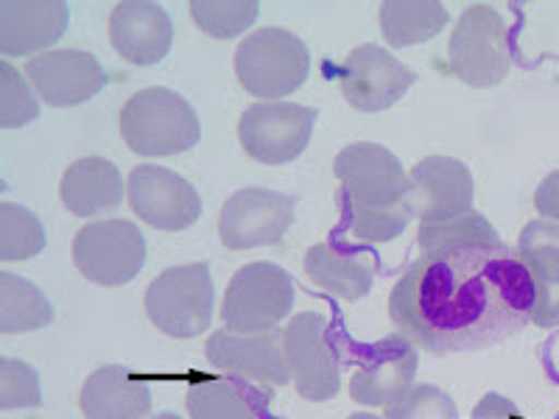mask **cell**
I'll list each match as a JSON object with an SVG mask.
<instances>
[{
  "mask_svg": "<svg viewBox=\"0 0 559 419\" xmlns=\"http://www.w3.org/2000/svg\"><path fill=\"white\" fill-rule=\"evenodd\" d=\"M152 419H179L177 414H171V411H163V414H157V417H152Z\"/></svg>",
  "mask_w": 559,
  "mask_h": 419,
  "instance_id": "37",
  "label": "cell"
},
{
  "mask_svg": "<svg viewBox=\"0 0 559 419\" xmlns=\"http://www.w3.org/2000/svg\"><path fill=\"white\" fill-rule=\"evenodd\" d=\"M261 7L254 0H193L191 17L204 34L216 39H233L247 34V28L254 26Z\"/></svg>",
  "mask_w": 559,
  "mask_h": 419,
  "instance_id": "29",
  "label": "cell"
},
{
  "mask_svg": "<svg viewBox=\"0 0 559 419\" xmlns=\"http://www.w3.org/2000/svg\"><path fill=\"white\" fill-rule=\"evenodd\" d=\"M534 207L546 222L559 224V168L548 173L540 184H537V193H534Z\"/></svg>",
  "mask_w": 559,
  "mask_h": 419,
  "instance_id": "34",
  "label": "cell"
},
{
  "mask_svg": "<svg viewBox=\"0 0 559 419\" xmlns=\"http://www.w3.org/2000/svg\"><path fill=\"white\" fill-rule=\"evenodd\" d=\"M236 73L249 96L280 101L306 84L311 53L288 28H258L238 45Z\"/></svg>",
  "mask_w": 559,
  "mask_h": 419,
  "instance_id": "5",
  "label": "cell"
},
{
  "mask_svg": "<svg viewBox=\"0 0 559 419\" xmlns=\"http://www.w3.org/2000/svg\"><path fill=\"white\" fill-rule=\"evenodd\" d=\"M59 196L68 213L79 218H96L121 207L123 179L112 159L84 157L70 163L62 173Z\"/></svg>",
  "mask_w": 559,
  "mask_h": 419,
  "instance_id": "22",
  "label": "cell"
},
{
  "mask_svg": "<svg viewBox=\"0 0 559 419\" xmlns=\"http://www.w3.org/2000/svg\"><path fill=\"white\" fill-rule=\"evenodd\" d=\"M43 403L37 369L17 358H0V408H34Z\"/></svg>",
  "mask_w": 559,
  "mask_h": 419,
  "instance_id": "31",
  "label": "cell"
},
{
  "mask_svg": "<svg viewBox=\"0 0 559 419\" xmlns=\"http://www.w3.org/2000/svg\"><path fill=\"white\" fill-rule=\"evenodd\" d=\"M294 196L266 188H243L224 202L218 216V236L233 252L272 247L283 241L294 224Z\"/></svg>",
  "mask_w": 559,
  "mask_h": 419,
  "instance_id": "12",
  "label": "cell"
},
{
  "mask_svg": "<svg viewBox=\"0 0 559 419\" xmlns=\"http://www.w3.org/2000/svg\"><path fill=\"white\" fill-rule=\"evenodd\" d=\"M347 419H381V417H376V414H353V417Z\"/></svg>",
  "mask_w": 559,
  "mask_h": 419,
  "instance_id": "36",
  "label": "cell"
},
{
  "mask_svg": "<svg viewBox=\"0 0 559 419\" xmlns=\"http://www.w3.org/2000/svg\"><path fill=\"white\" fill-rule=\"evenodd\" d=\"M317 127V109L292 101H261L243 109L238 140L263 166H286L306 152Z\"/></svg>",
  "mask_w": 559,
  "mask_h": 419,
  "instance_id": "10",
  "label": "cell"
},
{
  "mask_svg": "<svg viewBox=\"0 0 559 419\" xmlns=\"http://www.w3.org/2000/svg\"><path fill=\"white\" fill-rule=\"evenodd\" d=\"M381 32L392 48L428 43L448 26V12L437 0H389L378 9Z\"/></svg>",
  "mask_w": 559,
  "mask_h": 419,
  "instance_id": "24",
  "label": "cell"
},
{
  "mask_svg": "<svg viewBox=\"0 0 559 419\" xmlns=\"http://www.w3.org/2000/svg\"><path fill=\"white\" fill-rule=\"evenodd\" d=\"M471 419H526L521 414V408L515 403L503 397L498 392H489L484 394V400L473 408V417Z\"/></svg>",
  "mask_w": 559,
  "mask_h": 419,
  "instance_id": "35",
  "label": "cell"
},
{
  "mask_svg": "<svg viewBox=\"0 0 559 419\" xmlns=\"http://www.w3.org/2000/svg\"><path fill=\"white\" fill-rule=\"evenodd\" d=\"M419 367L417 344L403 333L356 347V372L349 381V397L361 406H392L414 388Z\"/></svg>",
  "mask_w": 559,
  "mask_h": 419,
  "instance_id": "11",
  "label": "cell"
},
{
  "mask_svg": "<svg viewBox=\"0 0 559 419\" xmlns=\"http://www.w3.org/2000/svg\"><path fill=\"white\" fill-rule=\"evenodd\" d=\"M73 263L96 286H127L146 266V238L123 218L90 222L73 238Z\"/></svg>",
  "mask_w": 559,
  "mask_h": 419,
  "instance_id": "9",
  "label": "cell"
},
{
  "mask_svg": "<svg viewBox=\"0 0 559 419\" xmlns=\"http://www.w3.org/2000/svg\"><path fill=\"white\" fill-rule=\"evenodd\" d=\"M51 322V302L34 283L0 272V333H32Z\"/></svg>",
  "mask_w": 559,
  "mask_h": 419,
  "instance_id": "26",
  "label": "cell"
},
{
  "mask_svg": "<svg viewBox=\"0 0 559 419\" xmlns=\"http://www.w3.org/2000/svg\"><path fill=\"white\" fill-rule=\"evenodd\" d=\"M412 210L419 222L453 218L473 210L476 179L462 159L426 157L408 171Z\"/></svg>",
  "mask_w": 559,
  "mask_h": 419,
  "instance_id": "17",
  "label": "cell"
},
{
  "mask_svg": "<svg viewBox=\"0 0 559 419\" xmlns=\"http://www.w3.org/2000/svg\"><path fill=\"white\" fill-rule=\"evenodd\" d=\"M336 79L349 107H356L358 112H381L394 107L417 82L412 68L376 43L358 45L356 51H349L338 64Z\"/></svg>",
  "mask_w": 559,
  "mask_h": 419,
  "instance_id": "13",
  "label": "cell"
},
{
  "mask_svg": "<svg viewBox=\"0 0 559 419\" xmlns=\"http://www.w3.org/2000/svg\"><path fill=\"white\" fill-rule=\"evenodd\" d=\"M294 297L297 288L286 268L266 261L247 263L233 274L224 294V327L241 336L274 331L292 313Z\"/></svg>",
  "mask_w": 559,
  "mask_h": 419,
  "instance_id": "6",
  "label": "cell"
},
{
  "mask_svg": "<svg viewBox=\"0 0 559 419\" xmlns=\"http://www.w3.org/2000/svg\"><path fill=\"white\" fill-rule=\"evenodd\" d=\"M383 419H459L456 403L442 388L419 383L406 397L386 408Z\"/></svg>",
  "mask_w": 559,
  "mask_h": 419,
  "instance_id": "32",
  "label": "cell"
},
{
  "mask_svg": "<svg viewBox=\"0 0 559 419\" xmlns=\"http://www.w3.org/2000/svg\"><path fill=\"white\" fill-rule=\"evenodd\" d=\"M376 254L364 252L347 241L313 243L306 252V274L313 286L336 294L347 302H358L372 291L376 283Z\"/></svg>",
  "mask_w": 559,
  "mask_h": 419,
  "instance_id": "20",
  "label": "cell"
},
{
  "mask_svg": "<svg viewBox=\"0 0 559 419\" xmlns=\"http://www.w3.org/2000/svg\"><path fill=\"white\" fill-rule=\"evenodd\" d=\"M532 322L543 331L559 324V288H534Z\"/></svg>",
  "mask_w": 559,
  "mask_h": 419,
  "instance_id": "33",
  "label": "cell"
},
{
  "mask_svg": "<svg viewBox=\"0 0 559 419\" xmlns=\"http://www.w3.org/2000/svg\"><path fill=\"white\" fill-rule=\"evenodd\" d=\"M518 261L532 274L534 288H559V224L532 222L518 238Z\"/></svg>",
  "mask_w": 559,
  "mask_h": 419,
  "instance_id": "27",
  "label": "cell"
},
{
  "mask_svg": "<svg viewBox=\"0 0 559 419\" xmlns=\"http://www.w3.org/2000/svg\"><path fill=\"white\" fill-rule=\"evenodd\" d=\"M68 7L59 0H3L0 3V53L28 57L48 51L68 32Z\"/></svg>",
  "mask_w": 559,
  "mask_h": 419,
  "instance_id": "19",
  "label": "cell"
},
{
  "mask_svg": "<svg viewBox=\"0 0 559 419\" xmlns=\"http://www.w3.org/2000/svg\"><path fill=\"white\" fill-rule=\"evenodd\" d=\"M82 411L87 419H143L152 411V386L127 367L107 363L84 381Z\"/></svg>",
  "mask_w": 559,
  "mask_h": 419,
  "instance_id": "21",
  "label": "cell"
},
{
  "mask_svg": "<svg viewBox=\"0 0 559 419\" xmlns=\"http://www.w3.org/2000/svg\"><path fill=\"white\" fill-rule=\"evenodd\" d=\"M534 279L507 243L419 258L392 299L394 327L431 356L473 352L532 322Z\"/></svg>",
  "mask_w": 559,
  "mask_h": 419,
  "instance_id": "1",
  "label": "cell"
},
{
  "mask_svg": "<svg viewBox=\"0 0 559 419\" xmlns=\"http://www.w3.org/2000/svg\"><path fill=\"white\" fill-rule=\"evenodd\" d=\"M453 76L467 87H496L512 64L509 28L501 12L487 3H473L462 12L448 45Z\"/></svg>",
  "mask_w": 559,
  "mask_h": 419,
  "instance_id": "7",
  "label": "cell"
},
{
  "mask_svg": "<svg viewBox=\"0 0 559 419\" xmlns=\"http://www.w3.org/2000/svg\"><path fill=\"white\" fill-rule=\"evenodd\" d=\"M492 243H501V236L476 210L453 218L419 222L417 247L423 258H437V254L456 252V249L467 247H492Z\"/></svg>",
  "mask_w": 559,
  "mask_h": 419,
  "instance_id": "25",
  "label": "cell"
},
{
  "mask_svg": "<svg viewBox=\"0 0 559 419\" xmlns=\"http://www.w3.org/2000/svg\"><path fill=\"white\" fill-rule=\"evenodd\" d=\"M121 134L134 154L171 157L191 152L202 137V127L188 98L168 87H146L123 104Z\"/></svg>",
  "mask_w": 559,
  "mask_h": 419,
  "instance_id": "4",
  "label": "cell"
},
{
  "mask_svg": "<svg viewBox=\"0 0 559 419\" xmlns=\"http://www.w3.org/2000/svg\"><path fill=\"white\" fill-rule=\"evenodd\" d=\"M45 243V227L32 210L0 202V261H28L43 252Z\"/></svg>",
  "mask_w": 559,
  "mask_h": 419,
  "instance_id": "28",
  "label": "cell"
},
{
  "mask_svg": "<svg viewBox=\"0 0 559 419\" xmlns=\"http://www.w3.org/2000/svg\"><path fill=\"white\" fill-rule=\"evenodd\" d=\"M112 48L132 64H157L174 45V26L168 12L152 0H123L109 14Z\"/></svg>",
  "mask_w": 559,
  "mask_h": 419,
  "instance_id": "18",
  "label": "cell"
},
{
  "mask_svg": "<svg viewBox=\"0 0 559 419\" xmlns=\"http://www.w3.org/2000/svg\"><path fill=\"white\" fill-rule=\"evenodd\" d=\"M207 361L218 372L247 378L263 386H286L292 381L286 356H283V331L241 336L233 331H216L207 338Z\"/></svg>",
  "mask_w": 559,
  "mask_h": 419,
  "instance_id": "16",
  "label": "cell"
},
{
  "mask_svg": "<svg viewBox=\"0 0 559 419\" xmlns=\"http://www.w3.org/2000/svg\"><path fill=\"white\" fill-rule=\"evenodd\" d=\"M39 107L28 84L12 62H0V129H17L37 121Z\"/></svg>",
  "mask_w": 559,
  "mask_h": 419,
  "instance_id": "30",
  "label": "cell"
},
{
  "mask_svg": "<svg viewBox=\"0 0 559 419\" xmlns=\"http://www.w3.org/2000/svg\"><path fill=\"white\" fill-rule=\"evenodd\" d=\"M129 207L163 232H182L202 218V196L191 182L163 166H138L129 173Z\"/></svg>",
  "mask_w": 559,
  "mask_h": 419,
  "instance_id": "14",
  "label": "cell"
},
{
  "mask_svg": "<svg viewBox=\"0 0 559 419\" xmlns=\"http://www.w3.org/2000/svg\"><path fill=\"white\" fill-rule=\"evenodd\" d=\"M272 397V388L247 378H202L188 388V414L191 419H261Z\"/></svg>",
  "mask_w": 559,
  "mask_h": 419,
  "instance_id": "23",
  "label": "cell"
},
{
  "mask_svg": "<svg viewBox=\"0 0 559 419\" xmlns=\"http://www.w3.org/2000/svg\"><path fill=\"white\" fill-rule=\"evenodd\" d=\"M213 277L207 263L166 268L146 291V313L157 331L171 338H197L213 319Z\"/></svg>",
  "mask_w": 559,
  "mask_h": 419,
  "instance_id": "8",
  "label": "cell"
},
{
  "mask_svg": "<svg viewBox=\"0 0 559 419\" xmlns=\"http://www.w3.org/2000/svg\"><path fill=\"white\" fill-rule=\"evenodd\" d=\"M283 356L299 397L324 403L338 394L342 369L356 361V347L319 313H297L283 327Z\"/></svg>",
  "mask_w": 559,
  "mask_h": 419,
  "instance_id": "3",
  "label": "cell"
},
{
  "mask_svg": "<svg viewBox=\"0 0 559 419\" xmlns=\"http://www.w3.org/2000/svg\"><path fill=\"white\" fill-rule=\"evenodd\" d=\"M344 227L369 243H386L412 224V179L381 143H349L333 163Z\"/></svg>",
  "mask_w": 559,
  "mask_h": 419,
  "instance_id": "2",
  "label": "cell"
},
{
  "mask_svg": "<svg viewBox=\"0 0 559 419\" xmlns=\"http://www.w3.org/2000/svg\"><path fill=\"white\" fill-rule=\"evenodd\" d=\"M26 79L48 107H79L107 87V73L93 53L45 51L26 62Z\"/></svg>",
  "mask_w": 559,
  "mask_h": 419,
  "instance_id": "15",
  "label": "cell"
}]
</instances>
